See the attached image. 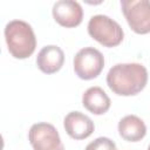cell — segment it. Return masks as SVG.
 Masks as SVG:
<instances>
[{
    "mask_svg": "<svg viewBox=\"0 0 150 150\" xmlns=\"http://www.w3.org/2000/svg\"><path fill=\"white\" fill-rule=\"evenodd\" d=\"M148 82V70L141 63H117L107 74V84L120 96H134L141 93Z\"/></svg>",
    "mask_w": 150,
    "mask_h": 150,
    "instance_id": "obj_1",
    "label": "cell"
},
{
    "mask_svg": "<svg viewBox=\"0 0 150 150\" xmlns=\"http://www.w3.org/2000/svg\"><path fill=\"white\" fill-rule=\"evenodd\" d=\"M5 40L9 54L19 60L29 57L36 47V38L29 23L12 20L5 27Z\"/></svg>",
    "mask_w": 150,
    "mask_h": 150,
    "instance_id": "obj_2",
    "label": "cell"
},
{
    "mask_svg": "<svg viewBox=\"0 0 150 150\" xmlns=\"http://www.w3.org/2000/svg\"><path fill=\"white\" fill-rule=\"evenodd\" d=\"M88 33L104 47H116L124 38V32L118 22L103 14L90 18L88 22Z\"/></svg>",
    "mask_w": 150,
    "mask_h": 150,
    "instance_id": "obj_3",
    "label": "cell"
},
{
    "mask_svg": "<svg viewBox=\"0 0 150 150\" xmlns=\"http://www.w3.org/2000/svg\"><path fill=\"white\" fill-rule=\"evenodd\" d=\"M121 7L129 27L135 33H150V1L122 0Z\"/></svg>",
    "mask_w": 150,
    "mask_h": 150,
    "instance_id": "obj_4",
    "label": "cell"
},
{
    "mask_svg": "<svg viewBox=\"0 0 150 150\" xmlns=\"http://www.w3.org/2000/svg\"><path fill=\"white\" fill-rule=\"evenodd\" d=\"M104 67V56L94 47H84L74 56L75 74L82 80L97 77Z\"/></svg>",
    "mask_w": 150,
    "mask_h": 150,
    "instance_id": "obj_5",
    "label": "cell"
},
{
    "mask_svg": "<svg viewBox=\"0 0 150 150\" xmlns=\"http://www.w3.org/2000/svg\"><path fill=\"white\" fill-rule=\"evenodd\" d=\"M28 139L33 150H64L56 128L46 122H39L30 127Z\"/></svg>",
    "mask_w": 150,
    "mask_h": 150,
    "instance_id": "obj_6",
    "label": "cell"
},
{
    "mask_svg": "<svg viewBox=\"0 0 150 150\" xmlns=\"http://www.w3.org/2000/svg\"><path fill=\"white\" fill-rule=\"evenodd\" d=\"M53 16L55 21L66 28L79 26L83 19V9L77 1L60 0L53 5Z\"/></svg>",
    "mask_w": 150,
    "mask_h": 150,
    "instance_id": "obj_7",
    "label": "cell"
},
{
    "mask_svg": "<svg viewBox=\"0 0 150 150\" xmlns=\"http://www.w3.org/2000/svg\"><path fill=\"white\" fill-rule=\"evenodd\" d=\"M63 127L66 132L74 139H84L89 137L95 129L94 122L80 111H71L66 115Z\"/></svg>",
    "mask_w": 150,
    "mask_h": 150,
    "instance_id": "obj_8",
    "label": "cell"
},
{
    "mask_svg": "<svg viewBox=\"0 0 150 150\" xmlns=\"http://www.w3.org/2000/svg\"><path fill=\"white\" fill-rule=\"evenodd\" d=\"M63 62L64 53L55 45L43 47L36 56V66L45 74H54L59 71L62 68Z\"/></svg>",
    "mask_w": 150,
    "mask_h": 150,
    "instance_id": "obj_9",
    "label": "cell"
},
{
    "mask_svg": "<svg viewBox=\"0 0 150 150\" xmlns=\"http://www.w3.org/2000/svg\"><path fill=\"white\" fill-rule=\"evenodd\" d=\"M110 98L100 87H90L82 95L83 107L94 115H103L110 108Z\"/></svg>",
    "mask_w": 150,
    "mask_h": 150,
    "instance_id": "obj_10",
    "label": "cell"
},
{
    "mask_svg": "<svg viewBox=\"0 0 150 150\" xmlns=\"http://www.w3.org/2000/svg\"><path fill=\"white\" fill-rule=\"evenodd\" d=\"M118 134L128 142H138L146 134L143 120L136 115H127L118 122Z\"/></svg>",
    "mask_w": 150,
    "mask_h": 150,
    "instance_id": "obj_11",
    "label": "cell"
},
{
    "mask_svg": "<svg viewBox=\"0 0 150 150\" xmlns=\"http://www.w3.org/2000/svg\"><path fill=\"white\" fill-rule=\"evenodd\" d=\"M84 150H116V144L108 137H98L90 142Z\"/></svg>",
    "mask_w": 150,
    "mask_h": 150,
    "instance_id": "obj_12",
    "label": "cell"
},
{
    "mask_svg": "<svg viewBox=\"0 0 150 150\" xmlns=\"http://www.w3.org/2000/svg\"><path fill=\"white\" fill-rule=\"evenodd\" d=\"M148 150H150V145H149V146H148Z\"/></svg>",
    "mask_w": 150,
    "mask_h": 150,
    "instance_id": "obj_13",
    "label": "cell"
}]
</instances>
